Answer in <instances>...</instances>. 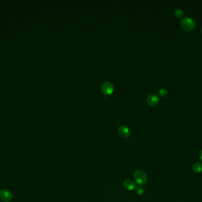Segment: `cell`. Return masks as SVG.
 I'll list each match as a JSON object with an SVG mask.
<instances>
[{"instance_id": "cell-8", "label": "cell", "mask_w": 202, "mask_h": 202, "mask_svg": "<svg viewBox=\"0 0 202 202\" xmlns=\"http://www.w3.org/2000/svg\"><path fill=\"white\" fill-rule=\"evenodd\" d=\"M192 170L195 173L198 174L202 171V164L201 162H196L192 165Z\"/></svg>"}, {"instance_id": "cell-9", "label": "cell", "mask_w": 202, "mask_h": 202, "mask_svg": "<svg viewBox=\"0 0 202 202\" xmlns=\"http://www.w3.org/2000/svg\"><path fill=\"white\" fill-rule=\"evenodd\" d=\"M174 14L176 17L178 18H181L184 15V11L180 8H177L174 11Z\"/></svg>"}, {"instance_id": "cell-11", "label": "cell", "mask_w": 202, "mask_h": 202, "mask_svg": "<svg viewBox=\"0 0 202 202\" xmlns=\"http://www.w3.org/2000/svg\"><path fill=\"white\" fill-rule=\"evenodd\" d=\"M135 192L138 195H142L144 193V189L143 186H140L136 188Z\"/></svg>"}, {"instance_id": "cell-6", "label": "cell", "mask_w": 202, "mask_h": 202, "mask_svg": "<svg viewBox=\"0 0 202 202\" xmlns=\"http://www.w3.org/2000/svg\"><path fill=\"white\" fill-rule=\"evenodd\" d=\"M147 103L151 106H155L159 102V97L155 94H151L147 98Z\"/></svg>"}, {"instance_id": "cell-10", "label": "cell", "mask_w": 202, "mask_h": 202, "mask_svg": "<svg viewBox=\"0 0 202 202\" xmlns=\"http://www.w3.org/2000/svg\"><path fill=\"white\" fill-rule=\"evenodd\" d=\"M158 94L161 97H166L167 96L168 91L165 88H161L159 90Z\"/></svg>"}, {"instance_id": "cell-5", "label": "cell", "mask_w": 202, "mask_h": 202, "mask_svg": "<svg viewBox=\"0 0 202 202\" xmlns=\"http://www.w3.org/2000/svg\"><path fill=\"white\" fill-rule=\"evenodd\" d=\"M118 132L119 135L124 138H127L130 137L131 135L130 129L127 126H124V125H122L119 127Z\"/></svg>"}, {"instance_id": "cell-12", "label": "cell", "mask_w": 202, "mask_h": 202, "mask_svg": "<svg viewBox=\"0 0 202 202\" xmlns=\"http://www.w3.org/2000/svg\"><path fill=\"white\" fill-rule=\"evenodd\" d=\"M199 158H200L201 160L202 161V150L201 151V152H199Z\"/></svg>"}, {"instance_id": "cell-4", "label": "cell", "mask_w": 202, "mask_h": 202, "mask_svg": "<svg viewBox=\"0 0 202 202\" xmlns=\"http://www.w3.org/2000/svg\"><path fill=\"white\" fill-rule=\"evenodd\" d=\"M0 199L4 202H10L12 199V194L7 189H2L0 191Z\"/></svg>"}, {"instance_id": "cell-1", "label": "cell", "mask_w": 202, "mask_h": 202, "mask_svg": "<svg viewBox=\"0 0 202 202\" xmlns=\"http://www.w3.org/2000/svg\"><path fill=\"white\" fill-rule=\"evenodd\" d=\"M134 178L136 183L141 186L144 184L147 181V175L145 171L141 170H137L134 173Z\"/></svg>"}, {"instance_id": "cell-2", "label": "cell", "mask_w": 202, "mask_h": 202, "mask_svg": "<svg viewBox=\"0 0 202 202\" xmlns=\"http://www.w3.org/2000/svg\"><path fill=\"white\" fill-rule=\"evenodd\" d=\"M181 26L184 30L190 31L195 29L196 26V22L191 17H184L181 21Z\"/></svg>"}, {"instance_id": "cell-7", "label": "cell", "mask_w": 202, "mask_h": 202, "mask_svg": "<svg viewBox=\"0 0 202 202\" xmlns=\"http://www.w3.org/2000/svg\"><path fill=\"white\" fill-rule=\"evenodd\" d=\"M123 186L125 189L130 191L133 190L136 187V185L134 181L130 179H127L125 181H124Z\"/></svg>"}, {"instance_id": "cell-13", "label": "cell", "mask_w": 202, "mask_h": 202, "mask_svg": "<svg viewBox=\"0 0 202 202\" xmlns=\"http://www.w3.org/2000/svg\"></svg>"}, {"instance_id": "cell-3", "label": "cell", "mask_w": 202, "mask_h": 202, "mask_svg": "<svg viewBox=\"0 0 202 202\" xmlns=\"http://www.w3.org/2000/svg\"><path fill=\"white\" fill-rule=\"evenodd\" d=\"M113 86L110 82H105L101 86V91L105 95H110L113 91Z\"/></svg>"}]
</instances>
